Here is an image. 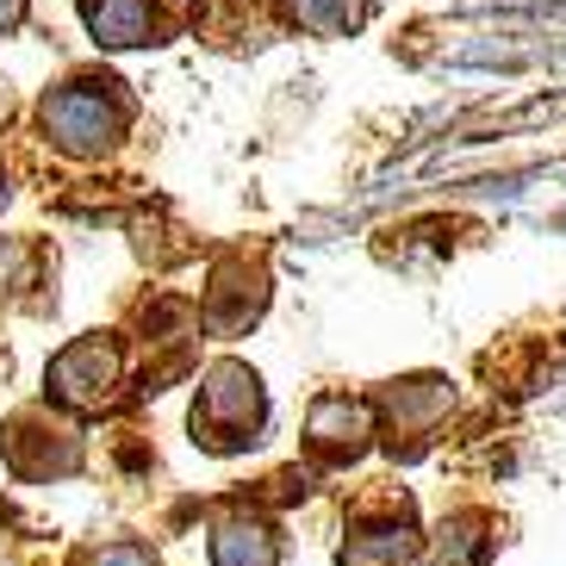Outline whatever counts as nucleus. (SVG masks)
<instances>
[{
  "label": "nucleus",
  "instance_id": "obj_1",
  "mask_svg": "<svg viewBox=\"0 0 566 566\" xmlns=\"http://www.w3.org/2000/svg\"><path fill=\"white\" fill-rule=\"evenodd\" d=\"M132 118H137V101L125 94V82L101 75V69H82V75L56 82L38 101V137L51 150L75 156V163H101V156H113L125 144Z\"/></svg>",
  "mask_w": 566,
  "mask_h": 566
},
{
  "label": "nucleus",
  "instance_id": "obj_2",
  "mask_svg": "<svg viewBox=\"0 0 566 566\" xmlns=\"http://www.w3.org/2000/svg\"><path fill=\"white\" fill-rule=\"evenodd\" d=\"M193 442L206 454H243L262 442L268 430V392H262V374L250 361H212L200 374V392H193Z\"/></svg>",
  "mask_w": 566,
  "mask_h": 566
},
{
  "label": "nucleus",
  "instance_id": "obj_3",
  "mask_svg": "<svg viewBox=\"0 0 566 566\" xmlns=\"http://www.w3.org/2000/svg\"><path fill=\"white\" fill-rule=\"evenodd\" d=\"M125 386V343L113 331H87L75 343L51 355L44 367V392H51L63 411H101V405L118 399Z\"/></svg>",
  "mask_w": 566,
  "mask_h": 566
},
{
  "label": "nucleus",
  "instance_id": "obj_4",
  "mask_svg": "<svg viewBox=\"0 0 566 566\" xmlns=\"http://www.w3.org/2000/svg\"><path fill=\"white\" fill-rule=\"evenodd\" d=\"M0 449H7V467H13L19 480H63L82 467V436L69 430L63 417H51L44 405L38 411H19L0 436Z\"/></svg>",
  "mask_w": 566,
  "mask_h": 566
},
{
  "label": "nucleus",
  "instance_id": "obj_5",
  "mask_svg": "<svg viewBox=\"0 0 566 566\" xmlns=\"http://www.w3.org/2000/svg\"><path fill=\"white\" fill-rule=\"evenodd\" d=\"M268 305V268L250 262V255H224V262L206 274V293H200V324L212 336H237L250 331Z\"/></svg>",
  "mask_w": 566,
  "mask_h": 566
},
{
  "label": "nucleus",
  "instance_id": "obj_6",
  "mask_svg": "<svg viewBox=\"0 0 566 566\" xmlns=\"http://www.w3.org/2000/svg\"><path fill=\"white\" fill-rule=\"evenodd\" d=\"M374 436H380V423H374V405H367V399H349V392H324V399L312 405V417H305V449H312L324 467L361 461V454L374 449Z\"/></svg>",
  "mask_w": 566,
  "mask_h": 566
},
{
  "label": "nucleus",
  "instance_id": "obj_7",
  "mask_svg": "<svg viewBox=\"0 0 566 566\" xmlns=\"http://www.w3.org/2000/svg\"><path fill=\"white\" fill-rule=\"evenodd\" d=\"M417 560V530L411 504H361L343 542V566H411Z\"/></svg>",
  "mask_w": 566,
  "mask_h": 566
},
{
  "label": "nucleus",
  "instance_id": "obj_8",
  "mask_svg": "<svg viewBox=\"0 0 566 566\" xmlns=\"http://www.w3.org/2000/svg\"><path fill=\"white\" fill-rule=\"evenodd\" d=\"M82 19L101 51H150L168 44V0H82Z\"/></svg>",
  "mask_w": 566,
  "mask_h": 566
},
{
  "label": "nucleus",
  "instance_id": "obj_9",
  "mask_svg": "<svg viewBox=\"0 0 566 566\" xmlns=\"http://www.w3.org/2000/svg\"><path fill=\"white\" fill-rule=\"evenodd\" d=\"M380 405H386V430H392V442H399V436H430L436 423L449 417L454 392H449L442 374H417V380H392V386H386Z\"/></svg>",
  "mask_w": 566,
  "mask_h": 566
},
{
  "label": "nucleus",
  "instance_id": "obj_10",
  "mask_svg": "<svg viewBox=\"0 0 566 566\" xmlns=\"http://www.w3.org/2000/svg\"><path fill=\"white\" fill-rule=\"evenodd\" d=\"M212 566H281V535L250 511L218 516L212 523Z\"/></svg>",
  "mask_w": 566,
  "mask_h": 566
},
{
  "label": "nucleus",
  "instance_id": "obj_11",
  "mask_svg": "<svg viewBox=\"0 0 566 566\" xmlns=\"http://www.w3.org/2000/svg\"><path fill=\"white\" fill-rule=\"evenodd\" d=\"M367 13L374 0H274V19L305 38H349L355 25H367Z\"/></svg>",
  "mask_w": 566,
  "mask_h": 566
},
{
  "label": "nucleus",
  "instance_id": "obj_12",
  "mask_svg": "<svg viewBox=\"0 0 566 566\" xmlns=\"http://www.w3.org/2000/svg\"><path fill=\"white\" fill-rule=\"evenodd\" d=\"M193 32L218 51H237V44H255L262 32V0H193Z\"/></svg>",
  "mask_w": 566,
  "mask_h": 566
},
{
  "label": "nucleus",
  "instance_id": "obj_13",
  "mask_svg": "<svg viewBox=\"0 0 566 566\" xmlns=\"http://www.w3.org/2000/svg\"><path fill=\"white\" fill-rule=\"evenodd\" d=\"M485 554H492L485 516H473V511H461L454 523H442V535H436V566H485Z\"/></svg>",
  "mask_w": 566,
  "mask_h": 566
},
{
  "label": "nucleus",
  "instance_id": "obj_14",
  "mask_svg": "<svg viewBox=\"0 0 566 566\" xmlns=\"http://www.w3.org/2000/svg\"><path fill=\"white\" fill-rule=\"evenodd\" d=\"M82 566H163L144 542H106V548H87Z\"/></svg>",
  "mask_w": 566,
  "mask_h": 566
},
{
  "label": "nucleus",
  "instance_id": "obj_15",
  "mask_svg": "<svg viewBox=\"0 0 566 566\" xmlns=\"http://www.w3.org/2000/svg\"><path fill=\"white\" fill-rule=\"evenodd\" d=\"M25 7H32V0H0V38H13L19 25H25Z\"/></svg>",
  "mask_w": 566,
  "mask_h": 566
},
{
  "label": "nucleus",
  "instance_id": "obj_16",
  "mask_svg": "<svg viewBox=\"0 0 566 566\" xmlns=\"http://www.w3.org/2000/svg\"><path fill=\"white\" fill-rule=\"evenodd\" d=\"M7 118H13V87L0 82V125H7Z\"/></svg>",
  "mask_w": 566,
  "mask_h": 566
},
{
  "label": "nucleus",
  "instance_id": "obj_17",
  "mask_svg": "<svg viewBox=\"0 0 566 566\" xmlns=\"http://www.w3.org/2000/svg\"><path fill=\"white\" fill-rule=\"evenodd\" d=\"M0 193H7V181H0Z\"/></svg>",
  "mask_w": 566,
  "mask_h": 566
}]
</instances>
